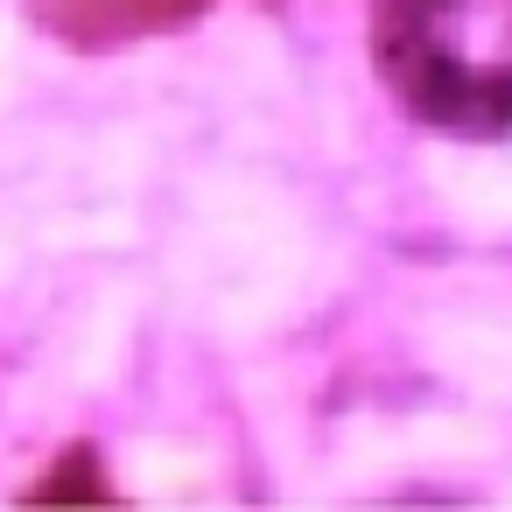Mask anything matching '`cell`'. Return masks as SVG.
Here are the masks:
<instances>
[{
    "label": "cell",
    "instance_id": "obj_1",
    "mask_svg": "<svg viewBox=\"0 0 512 512\" xmlns=\"http://www.w3.org/2000/svg\"><path fill=\"white\" fill-rule=\"evenodd\" d=\"M372 64L428 134H512V0H372Z\"/></svg>",
    "mask_w": 512,
    "mask_h": 512
}]
</instances>
